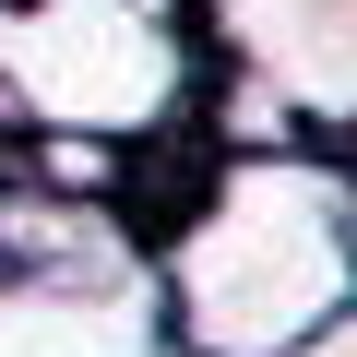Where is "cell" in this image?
<instances>
[{
    "instance_id": "3",
    "label": "cell",
    "mask_w": 357,
    "mask_h": 357,
    "mask_svg": "<svg viewBox=\"0 0 357 357\" xmlns=\"http://www.w3.org/2000/svg\"><path fill=\"white\" fill-rule=\"evenodd\" d=\"M215 84L274 96L298 131H357V0H191Z\"/></svg>"
},
{
    "instance_id": "2",
    "label": "cell",
    "mask_w": 357,
    "mask_h": 357,
    "mask_svg": "<svg viewBox=\"0 0 357 357\" xmlns=\"http://www.w3.org/2000/svg\"><path fill=\"white\" fill-rule=\"evenodd\" d=\"M203 36L178 0H0V119L36 143L143 155L155 131H191Z\"/></svg>"
},
{
    "instance_id": "4",
    "label": "cell",
    "mask_w": 357,
    "mask_h": 357,
    "mask_svg": "<svg viewBox=\"0 0 357 357\" xmlns=\"http://www.w3.org/2000/svg\"><path fill=\"white\" fill-rule=\"evenodd\" d=\"M286 357H357V298H345V310H333V321H310V333H298V345H286Z\"/></svg>"
},
{
    "instance_id": "1",
    "label": "cell",
    "mask_w": 357,
    "mask_h": 357,
    "mask_svg": "<svg viewBox=\"0 0 357 357\" xmlns=\"http://www.w3.org/2000/svg\"><path fill=\"white\" fill-rule=\"evenodd\" d=\"M167 357H286L357 298V167L333 155H203L178 227L155 238Z\"/></svg>"
}]
</instances>
